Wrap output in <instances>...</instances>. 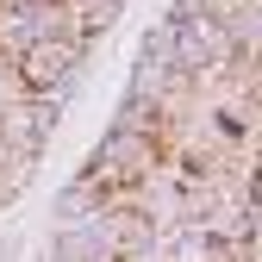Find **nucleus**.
Wrapping results in <instances>:
<instances>
[{
    "label": "nucleus",
    "instance_id": "f257e3e1",
    "mask_svg": "<svg viewBox=\"0 0 262 262\" xmlns=\"http://www.w3.org/2000/svg\"><path fill=\"white\" fill-rule=\"evenodd\" d=\"M162 169V138L156 131H106L100 138V150L88 156V169H81V181L88 187H100L106 200L113 193H125V187H138L144 175H156Z\"/></svg>",
    "mask_w": 262,
    "mask_h": 262
},
{
    "label": "nucleus",
    "instance_id": "f03ea898",
    "mask_svg": "<svg viewBox=\"0 0 262 262\" xmlns=\"http://www.w3.org/2000/svg\"><path fill=\"white\" fill-rule=\"evenodd\" d=\"M81 62H88V44H75V38H38L13 69H19V88L31 94V100H62V94L75 88Z\"/></svg>",
    "mask_w": 262,
    "mask_h": 262
},
{
    "label": "nucleus",
    "instance_id": "7ed1b4c3",
    "mask_svg": "<svg viewBox=\"0 0 262 262\" xmlns=\"http://www.w3.org/2000/svg\"><path fill=\"white\" fill-rule=\"evenodd\" d=\"M113 19H119V0H62V25L75 44H94L100 31H113Z\"/></svg>",
    "mask_w": 262,
    "mask_h": 262
},
{
    "label": "nucleus",
    "instance_id": "20e7f679",
    "mask_svg": "<svg viewBox=\"0 0 262 262\" xmlns=\"http://www.w3.org/2000/svg\"><path fill=\"white\" fill-rule=\"evenodd\" d=\"M56 212H62V225H81V219H94V212H106V193L88 187V181H75V187L56 200Z\"/></svg>",
    "mask_w": 262,
    "mask_h": 262
},
{
    "label": "nucleus",
    "instance_id": "39448f33",
    "mask_svg": "<svg viewBox=\"0 0 262 262\" xmlns=\"http://www.w3.org/2000/svg\"><path fill=\"white\" fill-rule=\"evenodd\" d=\"M19 100H25V88H19V69H13L7 56H0V113H7V106H19Z\"/></svg>",
    "mask_w": 262,
    "mask_h": 262
}]
</instances>
